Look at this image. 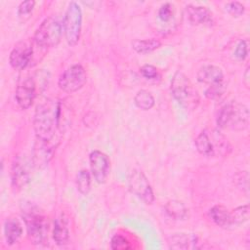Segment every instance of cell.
I'll list each match as a JSON object with an SVG mask.
<instances>
[{
    "label": "cell",
    "instance_id": "cell-1",
    "mask_svg": "<svg viewBox=\"0 0 250 250\" xmlns=\"http://www.w3.org/2000/svg\"><path fill=\"white\" fill-rule=\"evenodd\" d=\"M60 113V103L52 99H47L36 106L33 127L37 139L44 141L54 140L59 127Z\"/></svg>",
    "mask_w": 250,
    "mask_h": 250
},
{
    "label": "cell",
    "instance_id": "cell-2",
    "mask_svg": "<svg viewBox=\"0 0 250 250\" xmlns=\"http://www.w3.org/2000/svg\"><path fill=\"white\" fill-rule=\"evenodd\" d=\"M21 215L30 242L36 245L45 243L48 237L49 224L46 217L39 211V208L31 202L22 203Z\"/></svg>",
    "mask_w": 250,
    "mask_h": 250
},
{
    "label": "cell",
    "instance_id": "cell-3",
    "mask_svg": "<svg viewBox=\"0 0 250 250\" xmlns=\"http://www.w3.org/2000/svg\"><path fill=\"white\" fill-rule=\"evenodd\" d=\"M217 124L220 128L241 131L248 127L249 110L246 105L238 102L225 104L219 111Z\"/></svg>",
    "mask_w": 250,
    "mask_h": 250
},
{
    "label": "cell",
    "instance_id": "cell-4",
    "mask_svg": "<svg viewBox=\"0 0 250 250\" xmlns=\"http://www.w3.org/2000/svg\"><path fill=\"white\" fill-rule=\"evenodd\" d=\"M171 92L174 99L186 110L194 109L199 104V95L192 83L181 71H177L171 81Z\"/></svg>",
    "mask_w": 250,
    "mask_h": 250
},
{
    "label": "cell",
    "instance_id": "cell-5",
    "mask_svg": "<svg viewBox=\"0 0 250 250\" xmlns=\"http://www.w3.org/2000/svg\"><path fill=\"white\" fill-rule=\"evenodd\" d=\"M62 33V27L60 21L53 17H49L45 19L36 29L33 41L38 47L48 49L60 43Z\"/></svg>",
    "mask_w": 250,
    "mask_h": 250
},
{
    "label": "cell",
    "instance_id": "cell-6",
    "mask_svg": "<svg viewBox=\"0 0 250 250\" xmlns=\"http://www.w3.org/2000/svg\"><path fill=\"white\" fill-rule=\"evenodd\" d=\"M63 31L65 40L68 45L75 46L81 34L82 27V12L80 6L76 2H70L63 18Z\"/></svg>",
    "mask_w": 250,
    "mask_h": 250
},
{
    "label": "cell",
    "instance_id": "cell-7",
    "mask_svg": "<svg viewBox=\"0 0 250 250\" xmlns=\"http://www.w3.org/2000/svg\"><path fill=\"white\" fill-rule=\"evenodd\" d=\"M128 187L131 192L145 203L151 204L154 201L151 186L142 171L134 169L130 172L128 176Z\"/></svg>",
    "mask_w": 250,
    "mask_h": 250
},
{
    "label": "cell",
    "instance_id": "cell-8",
    "mask_svg": "<svg viewBox=\"0 0 250 250\" xmlns=\"http://www.w3.org/2000/svg\"><path fill=\"white\" fill-rule=\"evenodd\" d=\"M86 71L81 64L69 66L60 76L59 87L66 93H73L80 90L86 83Z\"/></svg>",
    "mask_w": 250,
    "mask_h": 250
},
{
    "label": "cell",
    "instance_id": "cell-9",
    "mask_svg": "<svg viewBox=\"0 0 250 250\" xmlns=\"http://www.w3.org/2000/svg\"><path fill=\"white\" fill-rule=\"evenodd\" d=\"M90 168L95 181L98 184H104L110 170V163L107 155L100 150H94L89 156Z\"/></svg>",
    "mask_w": 250,
    "mask_h": 250
},
{
    "label": "cell",
    "instance_id": "cell-10",
    "mask_svg": "<svg viewBox=\"0 0 250 250\" xmlns=\"http://www.w3.org/2000/svg\"><path fill=\"white\" fill-rule=\"evenodd\" d=\"M30 178V162H28L24 157L17 156L14 159L11 168V181L13 188L16 189H21L26 184H28Z\"/></svg>",
    "mask_w": 250,
    "mask_h": 250
},
{
    "label": "cell",
    "instance_id": "cell-11",
    "mask_svg": "<svg viewBox=\"0 0 250 250\" xmlns=\"http://www.w3.org/2000/svg\"><path fill=\"white\" fill-rule=\"evenodd\" d=\"M15 97L21 108H29L36 97V83L34 79L32 77H27L21 80L16 89Z\"/></svg>",
    "mask_w": 250,
    "mask_h": 250
},
{
    "label": "cell",
    "instance_id": "cell-12",
    "mask_svg": "<svg viewBox=\"0 0 250 250\" xmlns=\"http://www.w3.org/2000/svg\"><path fill=\"white\" fill-rule=\"evenodd\" d=\"M33 49L27 42H19L11 51L9 56V62L15 69L22 70L30 62L32 59Z\"/></svg>",
    "mask_w": 250,
    "mask_h": 250
},
{
    "label": "cell",
    "instance_id": "cell-13",
    "mask_svg": "<svg viewBox=\"0 0 250 250\" xmlns=\"http://www.w3.org/2000/svg\"><path fill=\"white\" fill-rule=\"evenodd\" d=\"M55 151V146L52 141L37 139L32 151V165L37 169H42L48 165Z\"/></svg>",
    "mask_w": 250,
    "mask_h": 250
},
{
    "label": "cell",
    "instance_id": "cell-14",
    "mask_svg": "<svg viewBox=\"0 0 250 250\" xmlns=\"http://www.w3.org/2000/svg\"><path fill=\"white\" fill-rule=\"evenodd\" d=\"M198 238L193 233H174L168 238L171 249H194L197 248Z\"/></svg>",
    "mask_w": 250,
    "mask_h": 250
},
{
    "label": "cell",
    "instance_id": "cell-15",
    "mask_svg": "<svg viewBox=\"0 0 250 250\" xmlns=\"http://www.w3.org/2000/svg\"><path fill=\"white\" fill-rule=\"evenodd\" d=\"M197 80L208 86L216 84L224 81V72L219 66L212 64L204 65L197 72Z\"/></svg>",
    "mask_w": 250,
    "mask_h": 250
},
{
    "label": "cell",
    "instance_id": "cell-16",
    "mask_svg": "<svg viewBox=\"0 0 250 250\" xmlns=\"http://www.w3.org/2000/svg\"><path fill=\"white\" fill-rule=\"evenodd\" d=\"M186 12L188 15V21L192 24H206L212 22V14L211 12L203 6H193L188 5L186 7Z\"/></svg>",
    "mask_w": 250,
    "mask_h": 250
},
{
    "label": "cell",
    "instance_id": "cell-17",
    "mask_svg": "<svg viewBox=\"0 0 250 250\" xmlns=\"http://www.w3.org/2000/svg\"><path fill=\"white\" fill-rule=\"evenodd\" d=\"M209 216L212 221L221 228L229 229L233 227L231 213L222 205L213 206L209 211Z\"/></svg>",
    "mask_w": 250,
    "mask_h": 250
},
{
    "label": "cell",
    "instance_id": "cell-18",
    "mask_svg": "<svg viewBox=\"0 0 250 250\" xmlns=\"http://www.w3.org/2000/svg\"><path fill=\"white\" fill-rule=\"evenodd\" d=\"M22 234V227L17 218H8L4 224V235L8 245L19 241Z\"/></svg>",
    "mask_w": 250,
    "mask_h": 250
},
{
    "label": "cell",
    "instance_id": "cell-19",
    "mask_svg": "<svg viewBox=\"0 0 250 250\" xmlns=\"http://www.w3.org/2000/svg\"><path fill=\"white\" fill-rule=\"evenodd\" d=\"M53 238L58 245H64L69 240V231H68L66 220L62 215L57 218L54 223Z\"/></svg>",
    "mask_w": 250,
    "mask_h": 250
},
{
    "label": "cell",
    "instance_id": "cell-20",
    "mask_svg": "<svg viewBox=\"0 0 250 250\" xmlns=\"http://www.w3.org/2000/svg\"><path fill=\"white\" fill-rule=\"evenodd\" d=\"M164 209H165L166 214L174 220L183 221L188 217V209L180 200L174 199V200L168 201L166 203Z\"/></svg>",
    "mask_w": 250,
    "mask_h": 250
},
{
    "label": "cell",
    "instance_id": "cell-21",
    "mask_svg": "<svg viewBox=\"0 0 250 250\" xmlns=\"http://www.w3.org/2000/svg\"><path fill=\"white\" fill-rule=\"evenodd\" d=\"M210 138V141L212 143L214 155H227L229 151L230 150V146L228 142V140L218 131L211 130L210 132H207Z\"/></svg>",
    "mask_w": 250,
    "mask_h": 250
},
{
    "label": "cell",
    "instance_id": "cell-22",
    "mask_svg": "<svg viewBox=\"0 0 250 250\" xmlns=\"http://www.w3.org/2000/svg\"><path fill=\"white\" fill-rule=\"evenodd\" d=\"M161 46V42L157 39H136L132 42V48L139 54L150 53Z\"/></svg>",
    "mask_w": 250,
    "mask_h": 250
},
{
    "label": "cell",
    "instance_id": "cell-23",
    "mask_svg": "<svg viewBox=\"0 0 250 250\" xmlns=\"http://www.w3.org/2000/svg\"><path fill=\"white\" fill-rule=\"evenodd\" d=\"M195 146L200 154L205 156H214L212 143L207 131H203L197 136L195 139Z\"/></svg>",
    "mask_w": 250,
    "mask_h": 250
},
{
    "label": "cell",
    "instance_id": "cell-24",
    "mask_svg": "<svg viewBox=\"0 0 250 250\" xmlns=\"http://www.w3.org/2000/svg\"><path fill=\"white\" fill-rule=\"evenodd\" d=\"M134 103L137 107L143 110H148L154 105L153 96L146 90H140L134 97Z\"/></svg>",
    "mask_w": 250,
    "mask_h": 250
},
{
    "label": "cell",
    "instance_id": "cell-25",
    "mask_svg": "<svg viewBox=\"0 0 250 250\" xmlns=\"http://www.w3.org/2000/svg\"><path fill=\"white\" fill-rule=\"evenodd\" d=\"M76 187L78 191L81 194L86 195L89 193L91 189V177H90V173L87 170L83 169L77 173Z\"/></svg>",
    "mask_w": 250,
    "mask_h": 250
},
{
    "label": "cell",
    "instance_id": "cell-26",
    "mask_svg": "<svg viewBox=\"0 0 250 250\" xmlns=\"http://www.w3.org/2000/svg\"><path fill=\"white\" fill-rule=\"evenodd\" d=\"M231 213L233 227L246 222L249 218V207L247 204L235 208Z\"/></svg>",
    "mask_w": 250,
    "mask_h": 250
},
{
    "label": "cell",
    "instance_id": "cell-27",
    "mask_svg": "<svg viewBox=\"0 0 250 250\" xmlns=\"http://www.w3.org/2000/svg\"><path fill=\"white\" fill-rule=\"evenodd\" d=\"M226 88H227V85L225 81L209 85V87L205 91V96L211 100L218 99L224 94V92L226 91Z\"/></svg>",
    "mask_w": 250,
    "mask_h": 250
},
{
    "label": "cell",
    "instance_id": "cell-28",
    "mask_svg": "<svg viewBox=\"0 0 250 250\" xmlns=\"http://www.w3.org/2000/svg\"><path fill=\"white\" fill-rule=\"evenodd\" d=\"M35 2L32 0H27V1H23L20 4L19 8H18V16L20 19H27L29 18L30 14L33 11Z\"/></svg>",
    "mask_w": 250,
    "mask_h": 250
},
{
    "label": "cell",
    "instance_id": "cell-29",
    "mask_svg": "<svg viewBox=\"0 0 250 250\" xmlns=\"http://www.w3.org/2000/svg\"><path fill=\"white\" fill-rule=\"evenodd\" d=\"M110 247L114 250H126L130 249L131 245L129 241L120 234H115L110 241Z\"/></svg>",
    "mask_w": 250,
    "mask_h": 250
},
{
    "label": "cell",
    "instance_id": "cell-30",
    "mask_svg": "<svg viewBox=\"0 0 250 250\" xmlns=\"http://www.w3.org/2000/svg\"><path fill=\"white\" fill-rule=\"evenodd\" d=\"M173 15H174V8H173V5H171L170 3L163 4L158 10V18L163 22L170 21L173 18Z\"/></svg>",
    "mask_w": 250,
    "mask_h": 250
},
{
    "label": "cell",
    "instance_id": "cell-31",
    "mask_svg": "<svg viewBox=\"0 0 250 250\" xmlns=\"http://www.w3.org/2000/svg\"><path fill=\"white\" fill-rule=\"evenodd\" d=\"M226 11L230 14L233 17H240L242 16V14L244 13V6L237 1H232V2H229L227 3L226 7H225Z\"/></svg>",
    "mask_w": 250,
    "mask_h": 250
},
{
    "label": "cell",
    "instance_id": "cell-32",
    "mask_svg": "<svg viewBox=\"0 0 250 250\" xmlns=\"http://www.w3.org/2000/svg\"><path fill=\"white\" fill-rule=\"evenodd\" d=\"M248 55V43L246 40H241L236 45L234 50V57L238 60H244Z\"/></svg>",
    "mask_w": 250,
    "mask_h": 250
},
{
    "label": "cell",
    "instance_id": "cell-33",
    "mask_svg": "<svg viewBox=\"0 0 250 250\" xmlns=\"http://www.w3.org/2000/svg\"><path fill=\"white\" fill-rule=\"evenodd\" d=\"M141 74L146 79H155L158 76V71L155 66L151 64H145L140 69Z\"/></svg>",
    "mask_w": 250,
    "mask_h": 250
},
{
    "label": "cell",
    "instance_id": "cell-34",
    "mask_svg": "<svg viewBox=\"0 0 250 250\" xmlns=\"http://www.w3.org/2000/svg\"><path fill=\"white\" fill-rule=\"evenodd\" d=\"M249 80H250V79H249V66H247L246 69H245V72H244V74H243V83H244V85H245L247 88H249V83H250Z\"/></svg>",
    "mask_w": 250,
    "mask_h": 250
}]
</instances>
